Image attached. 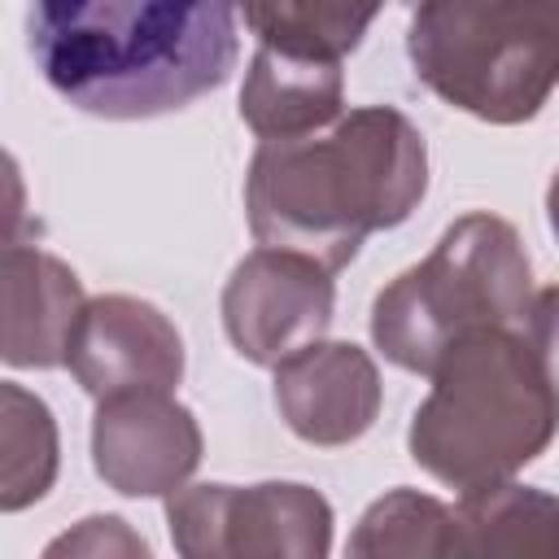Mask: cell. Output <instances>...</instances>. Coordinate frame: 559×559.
Segmentation results:
<instances>
[{"mask_svg": "<svg viewBox=\"0 0 559 559\" xmlns=\"http://www.w3.org/2000/svg\"><path fill=\"white\" fill-rule=\"evenodd\" d=\"M31 52L74 109L140 122L223 87L240 39L231 0H31Z\"/></svg>", "mask_w": 559, "mask_h": 559, "instance_id": "obj_1", "label": "cell"}, {"mask_svg": "<svg viewBox=\"0 0 559 559\" xmlns=\"http://www.w3.org/2000/svg\"><path fill=\"white\" fill-rule=\"evenodd\" d=\"M428 192V144L393 105H362L293 140H262L245 175L258 245L293 249L332 275L371 231L411 218Z\"/></svg>", "mask_w": 559, "mask_h": 559, "instance_id": "obj_2", "label": "cell"}, {"mask_svg": "<svg viewBox=\"0 0 559 559\" xmlns=\"http://www.w3.org/2000/svg\"><path fill=\"white\" fill-rule=\"evenodd\" d=\"M559 432V389L520 328H472L432 367L406 445L441 485L467 493L511 480Z\"/></svg>", "mask_w": 559, "mask_h": 559, "instance_id": "obj_3", "label": "cell"}, {"mask_svg": "<svg viewBox=\"0 0 559 559\" xmlns=\"http://www.w3.org/2000/svg\"><path fill=\"white\" fill-rule=\"evenodd\" d=\"M533 301L528 253L507 218L463 214L437 249L380 288L371 306L376 349L415 376H432L437 358L472 328H524Z\"/></svg>", "mask_w": 559, "mask_h": 559, "instance_id": "obj_4", "label": "cell"}, {"mask_svg": "<svg viewBox=\"0 0 559 559\" xmlns=\"http://www.w3.org/2000/svg\"><path fill=\"white\" fill-rule=\"evenodd\" d=\"M406 52L445 105L493 127L528 122L559 87V0H419Z\"/></svg>", "mask_w": 559, "mask_h": 559, "instance_id": "obj_5", "label": "cell"}, {"mask_svg": "<svg viewBox=\"0 0 559 559\" xmlns=\"http://www.w3.org/2000/svg\"><path fill=\"white\" fill-rule=\"evenodd\" d=\"M166 524L183 559H319L332 550V507L297 480L179 485L166 493Z\"/></svg>", "mask_w": 559, "mask_h": 559, "instance_id": "obj_6", "label": "cell"}, {"mask_svg": "<svg viewBox=\"0 0 559 559\" xmlns=\"http://www.w3.org/2000/svg\"><path fill=\"white\" fill-rule=\"evenodd\" d=\"M332 306L336 288L328 266L306 253L262 245L236 262L223 288V328L240 358L253 367H280L297 349L323 341Z\"/></svg>", "mask_w": 559, "mask_h": 559, "instance_id": "obj_7", "label": "cell"}, {"mask_svg": "<svg viewBox=\"0 0 559 559\" xmlns=\"http://www.w3.org/2000/svg\"><path fill=\"white\" fill-rule=\"evenodd\" d=\"M96 476L127 498H166L201 463V428L166 389L100 397L92 419Z\"/></svg>", "mask_w": 559, "mask_h": 559, "instance_id": "obj_8", "label": "cell"}, {"mask_svg": "<svg viewBox=\"0 0 559 559\" xmlns=\"http://www.w3.org/2000/svg\"><path fill=\"white\" fill-rule=\"evenodd\" d=\"M66 367L96 402L131 389L170 393L183 376V341L153 301L105 293L79 310L66 345Z\"/></svg>", "mask_w": 559, "mask_h": 559, "instance_id": "obj_9", "label": "cell"}, {"mask_svg": "<svg viewBox=\"0 0 559 559\" xmlns=\"http://www.w3.org/2000/svg\"><path fill=\"white\" fill-rule=\"evenodd\" d=\"M275 406L310 445H349L380 415V371L349 341H314L275 367Z\"/></svg>", "mask_w": 559, "mask_h": 559, "instance_id": "obj_10", "label": "cell"}, {"mask_svg": "<svg viewBox=\"0 0 559 559\" xmlns=\"http://www.w3.org/2000/svg\"><path fill=\"white\" fill-rule=\"evenodd\" d=\"M83 284L79 275L35 249V245H9L4 249V341L0 354L9 367H61L70 332L83 310Z\"/></svg>", "mask_w": 559, "mask_h": 559, "instance_id": "obj_11", "label": "cell"}, {"mask_svg": "<svg viewBox=\"0 0 559 559\" xmlns=\"http://www.w3.org/2000/svg\"><path fill=\"white\" fill-rule=\"evenodd\" d=\"M345 105V74L341 61L288 57L275 48H258L245 87H240V118L262 140H293L323 131L341 118Z\"/></svg>", "mask_w": 559, "mask_h": 559, "instance_id": "obj_12", "label": "cell"}, {"mask_svg": "<svg viewBox=\"0 0 559 559\" xmlns=\"http://www.w3.org/2000/svg\"><path fill=\"white\" fill-rule=\"evenodd\" d=\"M454 555H537L559 559V498L528 485H485L459 493Z\"/></svg>", "mask_w": 559, "mask_h": 559, "instance_id": "obj_13", "label": "cell"}, {"mask_svg": "<svg viewBox=\"0 0 559 559\" xmlns=\"http://www.w3.org/2000/svg\"><path fill=\"white\" fill-rule=\"evenodd\" d=\"M245 26L275 52L341 61L349 57L384 0H231Z\"/></svg>", "mask_w": 559, "mask_h": 559, "instance_id": "obj_14", "label": "cell"}, {"mask_svg": "<svg viewBox=\"0 0 559 559\" xmlns=\"http://www.w3.org/2000/svg\"><path fill=\"white\" fill-rule=\"evenodd\" d=\"M57 476V424L22 384L0 389V507L22 511L48 493Z\"/></svg>", "mask_w": 559, "mask_h": 559, "instance_id": "obj_15", "label": "cell"}, {"mask_svg": "<svg viewBox=\"0 0 559 559\" xmlns=\"http://www.w3.org/2000/svg\"><path fill=\"white\" fill-rule=\"evenodd\" d=\"M349 555H454V507L415 489H393L362 511Z\"/></svg>", "mask_w": 559, "mask_h": 559, "instance_id": "obj_16", "label": "cell"}, {"mask_svg": "<svg viewBox=\"0 0 559 559\" xmlns=\"http://www.w3.org/2000/svg\"><path fill=\"white\" fill-rule=\"evenodd\" d=\"M48 555H148V546L118 515H87L74 533L57 537Z\"/></svg>", "mask_w": 559, "mask_h": 559, "instance_id": "obj_17", "label": "cell"}, {"mask_svg": "<svg viewBox=\"0 0 559 559\" xmlns=\"http://www.w3.org/2000/svg\"><path fill=\"white\" fill-rule=\"evenodd\" d=\"M524 336L542 362V371L550 376V384L559 389V284L533 293L528 314H524Z\"/></svg>", "mask_w": 559, "mask_h": 559, "instance_id": "obj_18", "label": "cell"}, {"mask_svg": "<svg viewBox=\"0 0 559 559\" xmlns=\"http://www.w3.org/2000/svg\"><path fill=\"white\" fill-rule=\"evenodd\" d=\"M546 218H550V231H555V240H559V170H555V179H550V188H546Z\"/></svg>", "mask_w": 559, "mask_h": 559, "instance_id": "obj_19", "label": "cell"}]
</instances>
